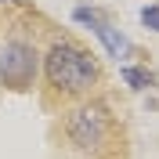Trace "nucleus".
<instances>
[{
    "label": "nucleus",
    "mask_w": 159,
    "mask_h": 159,
    "mask_svg": "<svg viewBox=\"0 0 159 159\" xmlns=\"http://www.w3.org/2000/svg\"><path fill=\"white\" fill-rule=\"evenodd\" d=\"M0 80H4V87H18L25 90L36 80V51L33 43L25 40H7L4 51H0Z\"/></svg>",
    "instance_id": "3"
},
{
    "label": "nucleus",
    "mask_w": 159,
    "mask_h": 159,
    "mask_svg": "<svg viewBox=\"0 0 159 159\" xmlns=\"http://www.w3.org/2000/svg\"><path fill=\"white\" fill-rule=\"evenodd\" d=\"M43 76L61 94H87L98 83V61L72 40H54L43 54Z\"/></svg>",
    "instance_id": "1"
},
{
    "label": "nucleus",
    "mask_w": 159,
    "mask_h": 159,
    "mask_svg": "<svg viewBox=\"0 0 159 159\" xmlns=\"http://www.w3.org/2000/svg\"><path fill=\"white\" fill-rule=\"evenodd\" d=\"M109 127H112V116L101 101H83L65 119V134L76 148H98L109 138Z\"/></svg>",
    "instance_id": "2"
},
{
    "label": "nucleus",
    "mask_w": 159,
    "mask_h": 159,
    "mask_svg": "<svg viewBox=\"0 0 159 159\" xmlns=\"http://www.w3.org/2000/svg\"><path fill=\"white\" fill-rule=\"evenodd\" d=\"M123 80H127L134 90H145V87H152V76L145 69H134V65H123Z\"/></svg>",
    "instance_id": "5"
},
{
    "label": "nucleus",
    "mask_w": 159,
    "mask_h": 159,
    "mask_svg": "<svg viewBox=\"0 0 159 159\" xmlns=\"http://www.w3.org/2000/svg\"><path fill=\"white\" fill-rule=\"evenodd\" d=\"M141 22H145L148 29L159 33V7H145V11H141Z\"/></svg>",
    "instance_id": "6"
},
{
    "label": "nucleus",
    "mask_w": 159,
    "mask_h": 159,
    "mask_svg": "<svg viewBox=\"0 0 159 159\" xmlns=\"http://www.w3.org/2000/svg\"><path fill=\"white\" fill-rule=\"evenodd\" d=\"M72 18H76V22H83V25H90V29L98 33V40L105 43V51H109L112 58H123V54L130 51V43L123 40V33H116V29L109 25V22H101L98 15H94V11H87V7H76V11H72Z\"/></svg>",
    "instance_id": "4"
}]
</instances>
